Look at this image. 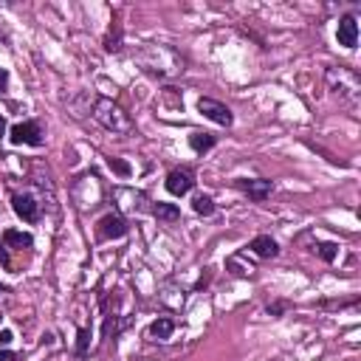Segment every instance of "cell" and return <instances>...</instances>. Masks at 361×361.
I'll use <instances>...</instances> for the list:
<instances>
[{
  "instance_id": "cell-19",
  "label": "cell",
  "mask_w": 361,
  "mask_h": 361,
  "mask_svg": "<svg viewBox=\"0 0 361 361\" xmlns=\"http://www.w3.org/2000/svg\"><path fill=\"white\" fill-rule=\"evenodd\" d=\"M77 356H88V345H90V330H85V327H79V333H77Z\"/></svg>"
},
{
  "instance_id": "cell-4",
  "label": "cell",
  "mask_w": 361,
  "mask_h": 361,
  "mask_svg": "<svg viewBox=\"0 0 361 361\" xmlns=\"http://www.w3.org/2000/svg\"><path fill=\"white\" fill-rule=\"evenodd\" d=\"M327 82L336 93H347V96H356L358 93V77L353 74L350 68H330L327 71Z\"/></svg>"
},
{
  "instance_id": "cell-10",
  "label": "cell",
  "mask_w": 361,
  "mask_h": 361,
  "mask_svg": "<svg viewBox=\"0 0 361 361\" xmlns=\"http://www.w3.org/2000/svg\"><path fill=\"white\" fill-rule=\"evenodd\" d=\"M249 251L257 254L260 260H271V257L279 254V246H277V240L271 234H257L251 243H249Z\"/></svg>"
},
{
  "instance_id": "cell-1",
  "label": "cell",
  "mask_w": 361,
  "mask_h": 361,
  "mask_svg": "<svg viewBox=\"0 0 361 361\" xmlns=\"http://www.w3.org/2000/svg\"><path fill=\"white\" fill-rule=\"evenodd\" d=\"M138 65L153 77H178L184 71V60L175 54V48L170 45H144L138 54Z\"/></svg>"
},
{
  "instance_id": "cell-8",
  "label": "cell",
  "mask_w": 361,
  "mask_h": 361,
  "mask_svg": "<svg viewBox=\"0 0 361 361\" xmlns=\"http://www.w3.org/2000/svg\"><path fill=\"white\" fill-rule=\"evenodd\" d=\"M237 189H240V192H246V195H249L251 201H266V198L271 195L274 184H271L269 178H254V181H249V178H237Z\"/></svg>"
},
{
  "instance_id": "cell-18",
  "label": "cell",
  "mask_w": 361,
  "mask_h": 361,
  "mask_svg": "<svg viewBox=\"0 0 361 361\" xmlns=\"http://www.w3.org/2000/svg\"><path fill=\"white\" fill-rule=\"evenodd\" d=\"M314 251H316L325 262H333L336 257H339V246H336V243H316Z\"/></svg>"
},
{
  "instance_id": "cell-9",
  "label": "cell",
  "mask_w": 361,
  "mask_h": 361,
  "mask_svg": "<svg viewBox=\"0 0 361 361\" xmlns=\"http://www.w3.org/2000/svg\"><path fill=\"white\" fill-rule=\"evenodd\" d=\"M12 206L17 212V218H23L26 223H37L40 221V203L32 195H14L12 198Z\"/></svg>"
},
{
  "instance_id": "cell-22",
  "label": "cell",
  "mask_w": 361,
  "mask_h": 361,
  "mask_svg": "<svg viewBox=\"0 0 361 361\" xmlns=\"http://www.w3.org/2000/svg\"><path fill=\"white\" fill-rule=\"evenodd\" d=\"M285 308H288V302H277V305H269L266 310H269V314H271V316H277V314H282V310H285Z\"/></svg>"
},
{
  "instance_id": "cell-24",
  "label": "cell",
  "mask_w": 361,
  "mask_h": 361,
  "mask_svg": "<svg viewBox=\"0 0 361 361\" xmlns=\"http://www.w3.org/2000/svg\"><path fill=\"white\" fill-rule=\"evenodd\" d=\"M12 342V330H0V347H6Z\"/></svg>"
},
{
  "instance_id": "cell-15",
  "label": "cell",
  "mask_w": 361,
  "mask_h": 361,
  "mask_svg": "<svg viewBox=\"0 0 361 361\" xmlns=\"http://www.w3.org/2000/svg\"><path fill=\"white\" fill-rule=\"evenodd\" d=\"M189 147L195 153H209L214 147V136L212 133H192L189 136Z\"/></svg>"
},
{
  "instance_id": "cell-23",
  "label": "cell",
  "mask_w": 361,
  "mask_h": 361,
  "mask_svg": "<svg viewBox=\"0 0 361 361\" xmlns=\"http://www.w3.org/2000/svg\"><path fill=\"white\" fill-rule=\"evenodd\" d=\"M6 85H9V71L0 68V93H6Z\"/></svg>"
},
{
  "instance_id": "cell-5",
  "label": "cell",
  "mask_w": 361,
  "mask_h": 361,
  "mask_svg": "<svg viewBox=\"0 0 361 361\" xmlns=\"http://www.w3.org/2000/svg\"><path fill=\"white\" fill-rule=\"evenodd\" d=\"M12 144H29V147H42V127L40 122H20L9 133Z\"/></svg>"
},
{
  "instance_id": "cell-11",
  "label": "cell",
  "mask_w": 361,
  "mask_h": 361,
  "mask_svg": "<svg viewBox=\"0 0 361 361\" xmlns=\"http://www.w3.org/2000/svg\"><path fill=\"white\" fill-rule=\"evenodd\" d=\"M336 37H339V45H345V48L358 45V23H356L353 14H345L339 20V32H336Z\"/></svg>"
},
{
  "instance_id": "cell-13",
  "label": "cell",
  "mask_w": 361,
  "mask_h": 361,
  "mask_svg": "<svg viewBox=\"0 0 361 361\" xmlns=\"http://www.w3.org/2000/svg\"><path fill=\"white\" fill-rule=\"evenodd\" d=\"M3 243L12 249H32L34 246V237L29 232H17V229H6L3 232Z\"/></svg>"
},
{
  "instance_id": "cell-25",
  "label": "cell",
  "mask_w": 361,
  "mask_h": 361,
  "mask_svg": "<svg viewBox=\"0 0 361 361\" xmlns=\"http://www.w3.org/2000/svg\"><path fill=\"white\" fill-rule=\"evenodd\" d=\"M0 361H17V353H12V350H0Z\"/></svg>"
},
{
  "instance_id": "cell-21",
  "label": "cell",
  "mask_w": 361,
  "mask_h": 361,
  "mask_svg": "<svg viewBox=\"0 0 361 361\" xmlns=\"http://www.w3.org/2000/svg\"><path fill=\"white\" fill-rule=\"evenodd\" d=\"M237 262H240V254H234V257L229 260V269H237ZM237 274H240V277H251V274H254V266H243Z\"/></svg>"
},
{
  "instance_id": "cell-14",
  "label": "cell",
  "mask_w": 361,
  "mask_h": 361,
  "mask_svg": "<svg viewBox=\"0 0 361 361\" xmlns=\"http://www.w3.org/2000/svg\"><path fill=\"white\" fill-rule=\"evenodd\" d=\"M150 212L155 214L158 221H164V223H175V221L181 218V209H178L175 203H161V201H158V203H155Z\"/></svg>"
},
{
  "instance_id": "cell-20",
  "label": "cell",
  "mask_w": 361,
  "mask_h": 361,
  "mask_svg": "<svg viewBox=\"0 0 361 361\" xmlns=\"http://www.w3.org/2000/svg\"><path fill=\"white\" fill-rule=\"evenodd\" d=\"M108 164H110V170H113V173H119V175H130V164L119 161V158H110Z\"/></svg>"
},
{
  "instance_id": "cell-17",
  "label": "cell",
  "mask_w": 361,
  "mask_h": 361,
  "mask_svg": "<svg viewBox=\"0 0 361 361\" xmlns=\"http://www.w3.org/2000/svg\"><path fill=\"white\" fill-rule=\"evenodd\" d=\"M192 209H195V214H201V218H209V214H214V201L209 195H198L192 201Z\"/></svg>"
},
{
  "instance_id": "cell-27",
  "label": "cell",
  "mask_w": 361,
  "mask_h": 361,
  "mask_svg": "<svg viewBox=\"0 0 361 361\" xmlns=\"http://www.w3.org/2000/svg\"><path fill=\"white\" fill-rule=\"evenodd\" d=\"M6 299H9V288L0 285V302H6Z\"/></svg>"
},
{
  "instance_id": "cell-16",
  "label": "cell",
  "mask_w": 361,
  "mask_h": 361,
  "mask_svg": "<svg viewBox=\"0 0 361 361\" xmlns=\"http://www.w3.org/2000/svg\"><path fill=\"white\" fill-rule=\"evenodd\" d=\"M161 302H164V305H170V308H184V291H178L175 285H164Z\"/></svg>"
},
{
  "instance_id": "cell-7",
  "label": "cell",
  "mask_w": 361,
  "mask_h": 361,
  "mask_svg": "<svg viewBox=\"0 0 361 361\" xmlns=\"http://www.w3.org/2000/svg\"><path fill=\"white\" fill-rule=\"evenodd\" d=\"M192 186H195V173L186 170V166H178V170L166 175V192L175 198H184L186 192H192Z\"/></svg>"
},
{
  "instance_id": "cell-6",
  "label": "cell",
  "mask_w": 361,
  "mask_h": 361,
  "mask_svg": "<svg viewBox=\"0 0 361 361\" xmlns=\"http://www.w3.org/2000/svg\"><path fill=\"white\" fill-rule=\"evenodd\" d=\"M125 234H127V223H125V218L119 212L105 214V218L96 223V237H99V240H119Z\"/></svg>"
},
{
  "instance_id": "cell-3",
  "label": "cell",
  "mask_w": 361,
  "mask_h": 361,
  "mask_svg": "<svg viewBox=\"0 0 361 361\" xmlns=\"http://www.w3.org/2000/svg\"><path fill=\"white\" fill-rule=\"evenodd\" d=\"M198 110L206 119H212L214 125H221V127H232V122H234L232 110L223 102H218V99H209V96H201V99H198Z\"/></svg>"
},
{
  "instance_id": "cell-2",
  "label": "cell",
  "mask_w": 361,
  "mask_h": 361,
  "mask_svg": "<svg viewBox=\"0 0 361 361\" xmlns=\"http://www.w3.org/2000/svg\"><path fill=\"white\" fill-rule=\"evenodd\" d=\"M93 119L102 127H108L110 133H133V119L113 99H108V96H99V99L93 102Z\"/></svg>"
},
{
  "instance_id": "cell-26",
  "label": "cell",
  "mask_w": 361,
  "mask_h": 361,
  "mask_svg": "<svg viewBox=\"0 0 361 361\" xmlns=\"http://www.w3.org/2000/svg\"><path fill=\"white\" fill-rule=\"evenodd\" d=\"M0 260H3V266H9V251H6V243H0Z\"/></svg>"
},
{
  "instance_id": "cell-12",
  "label": "cell",
  "mask_w": 361,
  "mask_h": 361,
  "mask_svg": "<svg viewBox=\"0 0 361 361\" xmlns=\"http://www.w3.org/2000/svg\"><path fill=\"white\" fill-rule=\"evenodd\" d=\"M173 330H175V322H173V319H166V316H161V319H155V322L150 325L147 336H150L153 342H170Z\"/></svg>"
},
{
  "instance_id": "cell-28",
  "label": "cell",
  "mask_w": 361,
  "mask_h": 361,
  "mask_svg": "<svg viewBox=\"0 0 361 361\" xmlns=\"http://www.w3.org/2000/svg\"><path fill=\"white\" fill-rule=\"evenodd\" d=\"M3 136H6V119L0 116V138H3Z\"/></svg>"
}]
</instances>
